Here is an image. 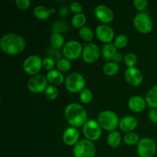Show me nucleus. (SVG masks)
I'll list each match as a JSON object with an SVG mask.
<instances>
[{"label": "nucleus", "mask_w": 157, "mask_h": 157, "mask_svg": "<svg viewBox=\"0 0 157 157\" xmlns=\"http://www.w3.org/2000/svg\"><path fill=\"white\" fill-rule=\"evenodd\" d=\"M107 141L108 145L110 147L113 148H116V147H119L120 144L121 143V136L120 133L117 130L110 132V134L107 136Z\"/></svg>", "instance_id": "22"}, {"label": "nucleus", "mask_w": 157, "mask_h": 157, "mask_svg": "<svg viewBox=\"0 0 157 157\" xmlns=\"http://www.w3.org/2000/svg\"><path fill=\"white\" fill-rule=\"evenodd\" d=\"M67 29H68V25L64 21H57L52 26L53 33L55 32V33L61 34L62 32H65Z\"/></svg>", "instance_id": "30"}, {"label": "nucleus", "mask_w": 157, "mask_h": 157, "mask_svg": "<svg viewBox=\"0 0 157 157\" xmlns=\"http://www.w3.org/2000/svg\"><path fill=\"white\" fill-rule=\"evenodd\" d=\"M34 15L37 18L40 20H45L50 16V9L46 6H38L34 9Z\"/></svg>", "instance_id": "23"}, {"label": "nucleus", "mask_w": 157, "mask_h": 157, "mask_svg": "<svg viewBox=\"0 0 157 157\" xmlns=\"http://www.w3.org/2000/svg\"><path fill=\"white\" fill-rule=\"evenodd\" d=\"M148 4L149 2L147 0H134L133 1V6L139 11L145 10L148 6Z\"/></svg>", "instance_id": "37"}, {"label": "nucleus", "mask_w": 157, "mask_h": 157, "mask_svg": "<svg viewBox=\"0 0 157 157\" xmlns=\"http://www.w3.org/2000/svg\"><path fill=\"white\" fill-rule=\"evenodd\" d=\"M149 118L153 123L157 124V109L151 108L148 113Z\"/></svg>", "instance_id": "40"}, {"label": "nucleus", "mask_w": 157, "mask_h": 157, "mask_svg": "<svg viewBox=\"0 0 157 157\" xmlns=\"http://www.w3.org/2000/svg\"><path fill=\"white\" fill-rule=\"evenodd\" d=\"M100 49L94 43H87L84 45L82 52L83 60L86 63H94L99 58Z\"/></svg>", "instance_id": "12"}, {"label": "nucleus", "mask_w": 157, "mask_h": 157, "mask_svg": "<svg viewBox=\"0 0 157 157\" xmlns=\"http://www.w3.org/2000/svg\"><path fill=\"white\" fill-rule=\"evenodd\" d=\"M136 150L140 157H153L156 152V144L151 138L144 137L138 142Z\"/></svg>", "instance_id": "7"}, {"label": "nucleus", "mask_w": 157, "mask_h": 157, "mask_svg": "<svg viewBox=\"0 0 157 157\" xmlns=\"http://www.w3.org/2000/svg\"><path fill=\"white\" fill-rule=\"evenodd\" d=\"M80 100L84 104H89L93 99V94L91 90L88 88H84L80 93Z\"/></svg>", "instance_id": "31"}, {"label": "nucleus", "mask_w": 157, "mask_h": 157, "mask_svg": "<svg viewBox=\"0 0 157 157\" xmlns=\"http://www.w3.org/2000/svg\"><path fill=\"white\" fill-rule=\"evenodd\" d=\"M68 14V9L66 7H61L59 10V15L61 16L64 17Z\"/></svg>", "instance_id": "42"}, {"label": "nucleus", "mask_w": 157, "mask_h": 157, "mask_svg": "<svg viewBox=\"0 0 157 157\" xmlns=\"http://www.w3.org/2000/svg\"><path fill=\"white\" fill-rule=\"evenodd\" d=\"M145 100L149 107L157 109V85L153 86L149 90L146 95Z\"/></svg>", "instance_id": "21"}, {"label": "nucleus", "mask_w": 157, "mask_h": 157, "mask_svg": "<svg viewBox=\"0 0 157 157\" xmlns=\"http://www.w3.org/2000/svg\"><path fill=\"white\" fill-rule=\"evenodd\" d=\"M50 12H51V13H55V10L54 9H50Z\"/></svg>", "instance_id": "43"}, {"label": "nucleus", "mask_w": 157, "mask_h": 157, "mask_svg": "<svg viewBox=\"0 0 157 157\" xmlns=\"http://www.w3.org/2000/svg\"><path fill=\"white\" fill-rule=\"evenodd\" d=\"M85 80L81 74L72 72L69 74L65 79V87L71 93L82 91L85 87Z\"/></svg>", "instance_id": "5"}, {"label": "nucleus", "mask_w": 157, "mask_h": 157, "mask_svg": "<svg viewBox=\"0 0 157 157\" xmlns=\"http://www.w3.org/2000/svg\"><path fill=\"white\" fill-rule=\"evenodd\" d=\"M15 5L20 9H26L31 5L30 0H16Z\"/></svg>", "instance_id": "39"}, {"label": "nucleus", "mask_w": 157, "mask_h": 157, "mask_svg": "<svg viewBox=\"0 0 157 157\" xmlns=\"http://www.w3.org/2000/svg\"><path fill=\"white\" fill-rule=\"evenodd\" d=\"M70 9L71 10V12L75 14L82 13L83 6L82 5H81V3L78 2H73L71 3Z\"/></svg>", "instance_id": "38"}, {"label": "nucleus", "mask_w": 157, "mask_h": 157, "mask_svg": "<svg viewBox=\"0 0 157 157\" xmlns=\"http://www.w3.org/2000/svg\"><path fill=\"white\" fill-rule=\"evenodd\" d=\"M94 13L98 19L104 24L111 22L114 17L113 11L105 5H99L97 6L95 8Z\"/></svg>", "instance_id": "13"}, {"label": "nucleus", "mask_w": 157, "mask_h": 157, "mask_svg": "<svg viewBox=\"0 0 157 157\" xmlns=\"http://www.w3.org/2000/svg\"><path fill=\"white\" fill-rule=\"evenodd\" d=\"M133 25L141 33L148 34L153 30V23L148 14L139 12L133 18Z\"/></svg>", "instance_id": "6"}, {"label": "nucleus", "mask_w": 157, "mask_h": 157, "mask_svg": "<svg viewBox=\"0 0 157 157\" xmlns=\"http://www.w3.org/2000/svg\"><path fill=\"white\" fill-rule=\"evenodd\" d=\"M79 132L75 127H71L66 129L63 133V140L67 146L75 145L78 142Z\"/></svg>", "instance_id": "18"}, {"label": "nucleus", "mask_w": 157, "mask_h": 157, "mask_svg": "<svg viewBox=\"0 0 157 157\" xmlns=\"http://www.w3.org/2000/svg\"><path fill=\"white\" fill-rule=\"evenodd\" d=\"M79 35L80 37L86 42L90 43L94 39L93 31L90 27H87V26H84L80 29Z\"/></svg>", "instance_id": "27"}, {"label": "nucleus", "mask_w": 157, "mask_h": 157, "mask_svg": "<svg viewBox=\"0 0 157 157\" xmlns=\"http://www.w3.org/2000/svg\"><path fill=\"white\" fill-rule=\"evenodd\" d=\"M147 102L143 97L139 95H134L131 97L128 101V107L135 113L142 112L146 108Z\"/></svg>", "instance_id": "16"}, {"label": "nucleus", "mask_w": 157, "mask_h": 157, "mask_svg": "<svg viewBox=\"0 0 157 157\" xmlns=\"http://www.w3.org/2000/svg\"><path fill=\"white\" fill-rule=\"evenodd\" d=\"M46 78H47L48 81L52 85L54 86L61 85L64 82V75L58 70H52L50 71H48Z\"/></svg>", "instance_id": "19"}, {"label": "nucleus", "mask_w": 157, "mask_h": 157, "mask_svg": "<svg viewBox=\"0 0 157 157\" xmlns=\"http://www.w3.org/2000/svg\"><path fill=\"white\" fill-rule=\"evenodd\" d=\"M83 52V48L81 43L75 40L67 41L63 47L62 53L68 60H75L79 58Z\"/></svg>", "instance_id": "9"}, {"label": "nucleus", "mask_w": 157, "mask_h": 157, "mask_svg": "<svg viewBox=\"0 0 157 157\" xmlns=\"http://www.w3.org/2000/svg\"><path fill=\"white\" fill-rule=\"evenodd\" d=\"M86 21H87V18L84 13L75 14L71 18L72 25L78 29H81V28L84 27Z\"/></svg>", "instance_id": "26"}, {"label": "nucleus", "mask_w": 157, "mask_h": 157, "mask_svg": "<svg viewBox=\"0 0 157 157\" xmlns=\"http://www.w3.org/2000/svg\"><path fill=\"white\" fill-rule=\"evenodd\" d=\"M127 44H128V38L127 37V35L121 34V35H117L115 38L114 44L118 48H122L126 47Z\"/></svg>", "instance_id": "32"}, {"label": "nucleus", "mask_w": 157, "mask_h": 157, "mask_svg": "<svg viewBox=\"0 0 157 157\" xmlns=\"http://www.w3.org/2000/svg\"><path fill=\"white\" fill-rule=\"evenodd\" d=\"M117 47L113 43H107L103 45L102 49H101V54L103 55V58H105L106 60L111 61L114 58L115 55L117 54Z\"/></svg>", "instance_id": "20"}, {"label": "nucleus", "mask_w": 157, "mask_h": 157, "mask_svg": "<svg viewBox=\"0 0 157 157\" xmlns=\"http://www.w3.org/2000/svg\"><path fill=\"white\" fill-rule=\"evenodd\" d=\"M26 45L24 38L17 34L9 33L3 35L0 39V48L5 54L15 55L19 54Z\"/></svg>", "instance_id": "1"}, {"label": "nucleus", "mask_w": 157, "mask_h": 157, "mask_svg": "<svg viewBox=\"0 0 157 157\" xmlns=\"http://www.w3.org/2000/svg\"><path fill=\"white\" fill-rule=\"evenodd\" d=\"M123 59V55L121 53V52H117V54L115 55L114 56V58H113V61H114V62L116 63H120L121 61H122Z\"/></svg>", "instance_id": "41"}, {"label": "nucleus", "mask_w": 157, "mask_h": 157, "mask_svg": "<svg viewBox=\"0 0 157 157\" xmlns=\"http://www.w3.org/2000/svg\"><path fill=\"white\" fill-rule=\"evenodd\" d=\"M55 61L52 58H48V57H46L45 58L43 59L42 61V66L44 69L48 71H52L54 70V67H55Z\"/></svg>", "instance_id": "36"}, {"label": "nucleus", "mask_w": 157, "mask_h": 157, "mask_svg": "<svg viewBox=\"0 0 157 157\" xmlns=\"http://www.w3.org/2000/svg\"><path fill=\"white\" fill-rule=\"evenodd\" d=\"M56 67L59 71L66 72L70 70L71 64L70 61L67 58H61L59 61H57Z\"/></svg>", "instance_id": "29"}, {"label": "nucleus", "mask_w": 157, "mask_h": 157, "mask_svg": "<svg viewBox=\"0 0 157 157\" xmlns=\"http://www.w3.org/2000/svg\"><path fill=\"white\" fill-rule=\"evenodd\" d=\"M46 55H48V58H52L55 61H58L60 59H61V53L59 51V49H56L55 48H48L46 50Z\"/></svg>", "instance_id": "33"}, {"label": "nucleus", "mask_w": 157, "mask_h": 157, "mask_svg": "<svg viewBox=\"0 0 157 157\" xmlns=\"http://www.w3.org/2000/svg\"><path fill=\"white\" fill-rule=\"evenodd\" d=\"M124 141L126 144L129 146L135 145L136 144H138V142L140 141V136L137 133L130 132L124 136Z\"/></svg>", "instance_id": "28"}, {"label": "nucleus", "mask_w": 157, "mask_h": 157, "mask_svg": "<svg viewBox=\"0 0 157 157\" xmlns=\"http://www.w3.org/2000/svg\"><path fill=\"white\" fill-rule=\"evenodd\" d=\"M96 35L102 42L110 43L114 38V32L110 26L107 25H100L96 29Z\"/></svg>", "instance_id": "14"}, {"label": "nucleus", "mask_w": 157, "mask_h": 157, "mask_svg": "<svg viewBox=\"0 0 157 157\" xmlns=\"http://www.w3.org/2000/svg\"><path fill=\"white\" fill-rule=\"evenodd\" d=\"M120 70V66L114 61L106 63L103 67V71L107 76H113L117 75Z\"/></svg>", "instance_id": "24"}, {"label": "nucleus", "mask_w": 157, "mask_h": 157, "mask_svg": "<svg viewBox=\"0 0 157 157\" xmlns=\"http://www.w3.org/2000/svg\"><path fill=\"white\" fill-rule=\"evenodd\" d=\"M138 125V121L133 116H125L120 121L119 127L124 132L133 131Z\"/></svg>", "instance_id": "17"}, {"label": "nucleus", "mask_w": 157, "mask_h": 157, "mask_svg": "<svg viewBox=\"0 0 157 157\" xmlns=\"http://www.w3.org/2000/svg\"><path fill=\"white\" fill-rule=\"evenodd\" d=\"M28 88L31 92L39 94L46 90L48 85L47 78L44 75H36L32 77L28 81Z\"/></svg>", "instance_id": "10"}, {"label": "nucleus", "mask_w": 157, "mask_h": 157, "mask_svg": "<svg viewBox=\"0 0 157 157\" xmlns=\"http://www.w3.org/2000/svg\"><path fill=\"white\" fill-rule=\"evenodd\" d=\"M98 122L101 127L107 131H114L119 126V118L117 114L112 110H104L98 117Z\"/></svg>", "instance_id": "3"}, {"label": "nucleus", "mask_w": 157, "mask_h": 157, "mask_svg": "<svg viewBox=\"0 0 157 157\" xmlns=\"http://www.w3.org/2000/svg\"><path fill=\"white\" fill-rule=\"evenodd\" d=\"M124 75L126 81L132 86H139L144 80L142 72L136 67H128Z\"/></svg>", "instance_id": "15"}, {"label": "nucleus", "mask_w": 157, "mask_h": 157, "mask_svg": "<svg viewBox=\"0 0 157 157\" xmlns=\"http://www.w3.org/2000/svg\"><path fill=\"white\" fill-rule=\"evenodd\" d=\"M50 42L52 44V48H55L56 49L61 48V47H64V38L61 34L59 33H54L52 34L50 38Z\"/></svg>", "instance_id": "25"}, {"label": "nucleus", "mask_w": 157, "mask_h": 157, "mask_svg": "<svg viewBox=\"0 0 157 157\" xmlns=\"http://www.w3.org/2000/svg\"><path fill=\"white\" fill-rule=\"evenodd\" d=\"M66 120L73 127L84 126L87 122V113L84 107L78 103H71L64 110Z\"/></svg>", "instance_id": "2"}, {"label": "nucleus", "mask_w": 157, "mask_h": 157, "mask_svg": "<svg viewBox=\"0 0 157 157\" xmlns=\"http://www.w3.org/2000/svg\"><path fill=\"white\" fill-rule=\"evenodd\" d=\"M124 62L128 67H134L137 62V58L133 53H128L124 57Z\"/></svg>", "instance_id": "34"}, {"label": "nucleus", "mask_w": 157, "mask_h": 157, "mask_svg": "<svg viewBox=\"0 0 157 157\" xmlns=\"http://www.w3.org/2000/svg\"><path fill=\"white\" fill-rule=\"evenodd\" d=\"M98 122L94 120H90L83 127V133L86 139L90 141L98 140L101 136L102 130Z\"/></svg>", "instance_id": "8"}, {"label": "nucleus", "mask_w": 157, "mask_h": 157, "mask_svg": "<svg viewBox=\"0 0 157 157\" xmlns=\"http://www.w3.org/2000/svg\"><path fill=\"white\" fill-rule=\"evenodd\" d=\"M73 153L75 157H94L96 147L92 141L87 139L81 140L75 145Z\"/></svg>", "instance_id": "4"}, {"label": "nucleus", "mask_w": 157, "mask_h": 157, "mask_svg": "<svg viewBox=\"0 0 157 157\" xmlns=\"http://www.w3.org/2000/svg\"><path fill=\"white\" fill-rule=\"evenodd\" d=\"M42 61L41 58L38 55H31L23 62V69L27 74L35 76L41 70Z\"/></svg>", "instance_id": "11"}, {"label": "nucleus", "mask_w": 157, "mask_h": 157, "mask_svg": "<svg viewBox=\"0 0 157 157\" xmlns=\"http://www.w3.org/2000/svg\"><path fill=\"white\" fill-rule=\"evenodd\" d=\"M58 95V89L55 86L49 84L45 90V96L50 100L56 99Z\"/></svg>", "instance_id": "35"}]
</instances>
